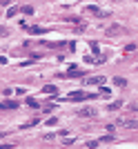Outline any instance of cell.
<instances>
[{
    "label": "cell",
    "instance_id": "obj_1",
    "mask_svg": "<svg viewBox=\"0 0 138 149\" xmlns=\"http://www.w3.org/2000/svg\"><path fill=\"white\" fill-rule=\"evenodd\" d=\"M71 102H82V100H89V98H94V93H87V91H71L67 96Z\"/></svg>",
    "mask_w": 138,
    "mask_h": 149
},
{
    "label": "cell",
    "instance_id": "obj_2",
    "mask_svg": "<svg viewBox=\"0 0 138 149\" xmlns=\"http://www.w3.org/2000/svg\"><path fill=\"white\" fill-rule=\"evenodd\" d=\"M67 76L69 78H82V76H85V71H82V69H78V67H71L67 71Z\"/></svg>",
    "mask_w": 138,
    "mask_h": 149
},
{
    "label": "cell",
    "instance_id": "obj_3",
    "mask_svg": "<svg viewBox=\"0 0 138 149\" xmlns=\"http://www.w3.org/2000/svg\"><path fill=\"white\" fill-rule=\"evenodd\" d=\"M78 116H82V118H91V116H96V111L91 109V107H85V109L78 111Z\"/></svg>",
    "mask_w": 138,
    "mask_h": 149
},
{
    "label": "cell",
    "instance_id": "obj_4",
    "mask_svg": "<svg viewBox=\"0 0 138 149\" xmlns=\"http://www.w3.org/2000/svg\"><path fill=\"white\" fill-rule=\"evenodd\" d=\"M120 125L127 127V129H136V120H129V118H123V120H120Z\"/></svg>",
    "mask_w": 138,
    "mask_h": 149
},
{
    "label": "cell",
    "instance_id": "obj_5",
    "mask_svg": "<svg viewBox=\"0 0 138 149\" xmlns=\"http://www.w3.org/2000/svg\"><path fill=\"white\" fill-rule=\"evenodd\" d=\"M43 93H58V89L54 87V85H45V87H43Z\"/></svg>",
    "mask_w": 138,
    "mask_h": 149
},
{
    "label": "cell",
    "instance_id": "obj_6",
    "mask_svg": "<svg viewBox=\"0 0 138 149\" xmlns=\"http://www.w3.org/2000/svg\"><path fill=\"white\" fill-rule=\"evenodd\" d=\"M120 105H123V102H120V100H116V102H112L107 109H109V111H116V109H120Z\"/></svg>",
    "mask_w": 138,
    "mask_h": 149
},
{
    "label": "cell",
    "instance_id": "obj_7",
    "mask_svg": "<svg viewBox=\"0 0 138 149\" xmlns=\"http://www.w3.org/2000/svg\"><path fill=\"white\" fill-rule=\"evenodd\" d=\"M87 11H89V13H96V16H105V13H102L100 9H96L94 5H91V7H87Z\"/></svg>",
    "mask_w": 138,
    "mask_h": 149
},
{
    "label": "cell",
    "instance_id": "obj_8",
    "mask_svg": "<svg viewBox=\"0 0 138 149\" xmlns=\"http://www.w3.org/2000/svg\"><path fill=\"white\" fill-rule=\"evenodd\" d=\"M120 27H109V29H107V33H109V36H114V33H120Z\"/></svg>",
    "mask_w": 138,
    "mask_h": 149
},
{
    "label": "cell",
    "instance_id": "obj_9",
    "mask_svg": "<svg viewBox=\"0 0 138 149\" xmlns=\"http://www.w3.org/2000/svg\"><path fill=\"white\" fill-rule=\"evenodd\" d=\"M16 107H18V102H5V105H2V109H16Z\"/></svg>",
    "mask_w": 138,
    "mask_h": 149
},
{
    "label": "cell",
    "instance_id": "obj_10",
    "mask_svg": "<svg viewBox=\"0 0 138 149\" xmlns=\"http://www.w3.org/2000/svg\"><path fill=\"white\" fill-rule=\"evenodd\" d=\"M27 29L31 31V33H43V27H36V25H31V27H27Z\"/></svg>",
    "mask_w": 138,
    "mask_h": 149
},
{
    "label": "cell",
    "instance_id": "obj_11",
    "mask_svg": "<svg viewBox=\"0 0 138 149\" xmlns=\"http://www.w3.org/2000/svg\"><path fill=\"white\" fill-rule=\"evenodd\" d=\"M114 82H116L118 87H125V85H127V80H125V78H114Z\"/></svg>",
    "mask_w": 138,
    "mask_h": 149
},
{
    "label": "cell",
    "instance_id": "obj_12",
    "mask_svg": "<svg viewBox=\"0 0 138 149\" xmlns=\"http://www.w3.org/2000/svg\"><path fill=\"white\" fill-rule=\"evenodd\" d=\"M22 13H27V16H29V13H33V7H29V5L22 7Z\"/></svg>",
    "mask_w": 138,
    "mask_h": 149
},
{
    "label": "cell",
    "instance_id": "obj_13",
    "mask_svg": "<svg viewBox=\"0 0 138 149\" xmlns=\"http://www.w3.org/2000/svg\"><path fill=\"white\" fill-rule=\"evenodd\" d=\"M56 123H58V118H56V116H51V118L47 120V125H49V127H54V125H56Z\"/></svg>",
    "mask_w": 138,
    "mask_h": 149
},
{
    "label": "cell",
    "instance_id": "obj_14",
    "mask_svg": "<svg viewBox=\"0 0 138 149\" xmlns=\"http://www.w3.org/2000/svg\"><path fill=\"white\" fill-rule=\"evenodd\" d=\"M27 105H29V107H38V102L33 98H27Z\"/></svg>",
    "mask_w": 138,
    "mask_h": 149
},
{
    "label": "cell",
    "instance_id": "obj_15",
    "mask_svg": "<svg viewBox=\"0 0 138 149\" xmlns=\"http://www.w3.org/2000/svg\"><path fill=\"white\" fill-rule=\"evenodd\" d=\"M0 36H7V27L5 25H0Z\"/></svg>",
    "mask_w": 138,
    "mask_h": 149
},
{
    "label": "cell",
    "instance_id": "obj_16",
    "mask_svg": "<svg viewBox=\"0 0 138 149\" xmlns=\"http://www.w3.org/2000/svg\"><path fill=\"white\" fill-rule=\"evenodd\" d=\"M0 149H13L11 145H0Z\"/></svg>",
    "mask_w": 138,
    "mask_h": 149
},
{
    "label": "cell",
    "instance_id": "obj_17",
    "mask_svg": "<svg viewBox=\"0 0 138 149\" xmlns=\"http://www.w3.org/2000/svg\"><path fill=\"white\" fill-rule=\"evenodd\" d=\"M129 109H132V111H138V105H132Z\"/></svg>",
    "mask_w": 138,
    "mask_h": 149
},
{
    "label": "cell",
    "instance_id": "obj_18",
    "mask_svg": "<svg viewBox=\"0 0 138 149\" xmlns=\"http://www.w3.org/2000/svg\"><path fill=\"white\" fill-rule=\"evenodd\" d=\"M2 2H5V5H7V2H13V0H2Z\"/></svg>",
    "mask_w": 138,
    "mask_h": 149
},
{
    "label": "cell",
    "instance_id": "obj_19",
    "mask_svg": "<svg viewBox=\"0 0 138 149\" xmlns=\"http://www.w3.org/2000/svg\"><path fill=\"white\" fill-rule=\"evenodd\" d=\"M2 136H5V131H0V138H2Z\"/></svg>",
    "mask_w": 138,
    "mask_h": 149
}]
</instances>
